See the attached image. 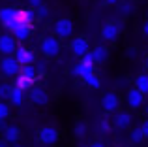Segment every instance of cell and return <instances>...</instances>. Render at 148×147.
I'll return each instance as SVG.
<instances>
[{
    "label": "cell",
    "instance_id": "6",
    "mask_svg": "<svg viewBox=\"0 0 148 147\" xmlns=\"http://www.w3.org/2000/svg\"><path fill=\"white\" fill-rule=\"evenodd\" d=\"M38 140L41 141V144L45 145H53L58 141V130L54 128V126H41L40 132H38Z\"/></svg>",
    "mask_w": 148,
    "mask_h": 147
},
{
    "label": "cell",
    "instance_id": "17",
    "mask_svg": "<svg viewBox=\"0 0 148 147\" xmlns=\"http://www.w3.org/2000/svg\"><path fill=\"white\" fill-rule=\"evenodd\" d=\"M73 72H75V76H79L81 79H84V77H86L88 74L94 72V64H84L83 60H81V62H77V64H75Z\"/></svg>",
    "mask_w": 148,
    "mask_h": 147
},
{
    "label": "cell",
    "instance_id": "30",
    "mask_svg": "<svg viewBox=\"0 0 148 147\" xmlns=\"http://www.w3.org/2000/svg\"><path fill=\"white\" fill-rule=\"evenodd\" d=\"M131 140L137 144V141H141L143 140V132H141V128H135L133 132H131Z\"/></svg>",
    "mask_w": 148,
    "mask_h": 147
},
{
    "label": "cell",
    "instance_id": "36",
    "mask_svg": "<svg viewBox=\"0 0 148 147\" xmlns=\"http://www.w3.org/2000/svg\"><path fill=\"white\" fill-rule=\"evenodd\" d=\"M143 32H145L146 36H148V19H146V23H145V25H143Z\"/></svg>",
    "mask_w": 148,
    "mask_h": 147
},
{
    "label": "cell",
    "instance_id": "1",
    "mask_svg": "<svg viewBox=\"0 0 148 147\" xmlns=\"http://www.w3.org/2000/svg\"><path fill=\"white\" fill-rule=\"evenodd\" d=\"M19 21H21V10H17V8H2L0 10V25L10 32Z\"/></svg>",
    "mask_w": 148,
    "mask_h": 147
},
{
    "label": "cell",
    "instance_id": "10",
    "mask_svg": "<svg viewBox=\"0 0 148 147\" xmlns=\"http://www.w3.org/2000/svg\"><path fill=\"white\" fill-rule=\"evenodd\" d=\"M30 30H32V23H26V21H23V19H21V21L11 28V34L15 36V40L25 42L26 38L30 36Z\"/></svg>",
    "mask_w": 148,
    "mask_h": 147
},
{
    "label": "cell",
    "instance_id": "25",
    "mask_svg": "<svg viewBox=\"0 0 148 147\" xmlns=\"http://www.w3.org/2000/svg\"><path fill=\"white\" fill-rule=\"evenodd\" d=\"M75 136L77 138H84L86 136V125H84V123H77L75 125Z\"/></svg>",
    "mask_w": 148,
    "mask_h": 147
},
{
    "label": "cell",
    "instance_id": "8",
    "mask_svg": "<svg viewBox=\"0 0 148 147\" xmlns=\"http://www.w3.org/2000/svg\"><path fill=\"white\" fill-rule=\"evenodd\" d=\"M120 106V98L116 92H105L103 98H101V107H103V111H107V113H112V111H116Z\"/></svg>",
    "mask_w": 148,
    "mask_h": 147
},
{
    "label": "cell",
    "instance_id": "40",
    "mask_svg": "<svg viewBox=\"0 0 148 147\" xmlns=\"http://www.w3.org/2000/svg\"><path fill=\"white\" fill-rule=\"evenodd\" d=\"M145 113H146V117H148V104H146V111H145Z\"/></svg>",
    "mask_w": 148,
    "mask_h": 147
},
{
    "label": "cell",
    "instance_id": "5",
    "mask_svg": "<svg viewBox=\"0 0 148 147\" xmlns=\"http://www.w3.org/2000/svg\"><path fill=\"white\" fill-rule=\"evenodd\" d=\"M53 30H54V36L62 38V40L69 38V36L73 34V23H71V19H68V17H62V19H58V21L54 23Z\"/></svg>",
    "mask_w": 148,
    "mask_h": 147
},
{
    "label": "cell",
    "instance_id": "33",
    "mask_svg": "<svg viewBox=\"0 0 148 147\" xmlns=\"http://www.w3.org/2000/svg\"><path fill=\"white\" fill-rule=\"evenodd\" d=\"M41 4H43V0H28V6L34 8V10H36V8H40Z\"/></svg>",
    "mask_w": 148,
    "mask_h": 147
},
{
    "label": "cell",
    "instance_id": "31",
    "mask_svg": "<svg viewBox=\"0 0 148 147\" xmlns=\"http://www.w3.org/2000/svg\"><path fill=\"white\" fill-rule=\"evenodd\" d=\"M81 60H83L84 64H96V62H94V57H92V51H88L84 57H81Z\"/></svg>",
    "mask_w": 148,
    "mask_h": 147
},
{
    "label": "cell",
    "instance_id": "32",
    "mask_svg": "<svg viewBox=\"0 0 148 147\" xmlns=\"http://www.w3.org/2000/svg\"><path fill=\"white\" fill-rule=\"evenodd\" d=\"M139 128H141V132H143V138H148V119L139 126Z\"/></svg>",
    "mask_w": 148,
    "mask_h": 147
},
{
    "label": "cell",
    "instance_id": "7",
    "mask_svg": "<svg viewBox=\"0 0 148 147\" xmlns=\"http://www.w3.org/2000/svg\"><path fill=\"white\" fill-rule=\"evenodd\" d=\"M28 98H30V102L36 104V106H47V104H49L47 91L41 89V87H34V85H32V89L28 91Z\"/></svg>",
    "mask_w": 148,
    "mask_h": 147
},
{
    "label": "cell",
    "instance_id": "28",
    "mask_svg": "<svg viewBox=\"0 0 148 147\" xmlns=\"http://www.w3.org/2000/svg\"><path fill=\"white\" fill-rule=\"evenodd\" d=\"M131 11H133V6H131V4H122V6H120V13L122 15H130Z\"/></svg>",
    "mask_w": 148,
    "mask_h": 147
},
{
    "label": "cell",
    "instance_id": "38",
    "mask_svg": "<svg viewBox=\"0 0 148 147\" xmlns=\"http://www.w3.org/2000/svg\"><path fill=\"white\" fill-rule=\"evenodd\" d=\"M145 68H146V72H148V57H146V60H145Z\"/></svg>",
    "mask_w": 148,
    "mask_h": 147
},
{
    "label": "cell",
    "instance_id": "35",
    "mask_svg": "<svg viewBox=\"0 0 148 147\" xmlns=\"http://www.w3.org/2000/svg\"><path fill=\"white\" fill-rule=\"evenodd\" d=\"M90 147H105V144H103V141H94Z\"/></svg>",
    "mask_w": 148,
    "mask_h": 147
},
{
    "label": "cell",
    "instance_id": "21",
    "mask_svg": "<svg viewBox=\"0 0 148 147\" xmlns=\"http://www.w3.org/2000/svg\"><path fill=\"white\" fill-rule=\"evenodd\" d=\"M83 81H84V83H86L90 89H99V87H101V79H99L98 76H96L94 72H92V74H88V76L84 77Z\"/></svg>",
    "mask_w": 148,
    "mask_h": 147
},
{
    "label": "cell",
    "instance_id": "15",
    "mask_svg": "<svg viewBox=\"0 0 148 147\" xmlns=\"http://www.w3.org/2000/svg\"><path fill=\"white\" fill-rule=\"evenodd\" d=\"M19 136H21L19 126L10 125V126H6V128H4V140H6L8 144H17V141H19Z\"/></svg>",
    "mask_w": 148,
    "mask_h": 147
},
{
    "label": "cell",
    "instance_id": "23",
    "mask_svg": "<svg viewBox=\"0 0 148 147\" xmlns=\"http://www.w3.org/2000/svg\"><path fill=\"white\" fill-rule=\"evenodd\" d=\"M19 74H23V76L30 77V79H36V76H38V68H34L32 64H26V66H21V72H19Z\"/></svg>",
    "mask_w": 148,
    "mask_h": 147
},
{
    "label": "cell",
    "instance_id": "3",
    "mask_svg": "<svg viewBox=\"0 0 148 147\" xmlns=\"http://www.w3.org/2000/svg\"><path fill=\"white\" fill-rule=\"evenodd\" d=\"M0 72L8 77H17L19 72H21V64L17 62V59L11 55H6L0 62Z\"/></svg>",
    "mask_w": 148,
    "mask_h": 147
},
{
    "label": "cell",
    "instance_id": "26",
    "mask_svg": "<svg viewBox=\"0 0 148 147\" xmlns=\"http://www.w3.org/2000/svg\"><path fill=\"white\" fill-rule=\"evenodd\" d=\"M36 15H38L40 19H47V17H49V8L45 6V4H41L40 8H36Z\"/></svg>",
    "mask_w": 148,
    "mask_h": 147
},
{
    "label": "cell",
    "instance_id": "14",
    "mask_svg": "<svg viewBox=\"0 0 148 147\" xmlns=\"http://www.w3.org/2000/svg\"><path fill=\"white\" fill-rule=\"evenodd\" d=\"M131 125V113L130 111H118L112 119V126L114 128H127Z\"/></svg>",
    "mask_w": 148,
    "mask_h": 147
},
{
    "label": "cell",
    "instance_id": "39",
    "mask_svg": "<svg viewBox=\"0 0 148 147\" xmlns=\"http://www.w3.org/2000/svg\"><path fill=\"white\" fill-rule=\"evenodd\" d=\"M118 0H107V4H116Z\"/></svg>",
    "mask_w": 148,
    "mask_h": 147
},
{
    "label": "cell",
    "instance_id": "12",
    "mask_svg": "<svg viewBox=\"0 0 148 147\" xmlns=\"http://www.w3.org/2000/svg\"><path fill=\"white\" fill-rule=\"evenodd\" d=\"M15 49H17V44H15L13 34H2V36H0V53L6 57V55L15 53Z\"/></svg>",
    "mask_w": 148,
    "mask_h": 147
},
{
    "label": "cell",
    "instance_id": "4",
    "mask_svg": "<svg viewBox=\"0 0 148 147\" xmlns=\"http://www.w3.org/2000/svg\"><path fill=\"white\" fill-rule=\"evenodd\" d=\"M120 32H122V23L107 21L101 26V38H103L105 42H114L116 38L120 36Z\"/></svg>",
    "mask_w": 148,
    "mask_h": 147
},
{
    "label": "cell",
    "instance_id": "37",
    "mask_svg": "<svg viewBox=\"0 0 148 147\" xmlns=\"http://www.w3.org/2000/svg\"><path fill=\"white\" fill-rule=\"evenodd\" d=\"M0 147H8V141L6 140H0Z\"/></svg>",
    "mask_w": 148,
    "mask_h": 147
},
{
    "label": "cell",
    "instance_id": "27",
    "mask_svg": "<svg viewBox=\"0 0 148 147\" xmlns=\"http://www.w3.org/2000/svg\"><path fill=\"white\" fill-rule=\"evenodd\" d=\"M11 91V85H0V98H8Z\"/></svg>",
    "mask_w": 148,
    "mask_h": 147
},
{
    "label": "cell",
    "instance_id": "13",
    "mask_svg": "<svg viewBox=\"0 0 148 147\" xmlns=\"http://www.w3.org/2000/svg\"><path fill=\"white\" fill-rule=\"evenodd\" d=\"M71 51H73V55H77V57H84L88 51H90L88 40H86L84 36H77V38H73V42H71Z\"/></svg>",
    "mask_w": 148,
    "mask_h": 147
},
{
    "label": "cell",
    "instance_id": "41",
    "mask_svg": "<svg viewBox=\"0 0 148 147\" xmlns=\"http://www.w3.org/2000/svg\"><path fill=\"white\" fill-rule=\"evenodd\" d=\"M11 147H21V145H11Z\"/></svg>",
    "mask_w": 148,
    "mask_h": 147
},
{
    "label": "cell",
    "instance_id": "22",
    "mask_svg": "<svg viewBox=\"0 0 148 147\" xmlns=\"http://www.w3.org/2000/svg\"><path fill=\"white\" fill-rule=\"evenodd\" d=\"M36 10L34 8H26V10H21V19L26 23H34V19H36Z\"/></svg>",
    "mask_w": 148,
    "mask_h": 147
},
{
    "label": "cell",
    "instance_id": "9",
    "mask_svg": "<svg viewBox=\"0 0 148 147\" xmlns=\"http://www.w3.org/2000/svg\"><path fill=\"white\" fill-rule=\"evenodd\" d=\"M126 102H127V106H130L131 110H139V107L143 106V102H145V94H143L137 87H133V89H130V91H127Z\"/></svg>",
    "mask_w": 148,
    "mask_h": 147
},
{
    "label": "cell",
    "instance_id": "42",
    "mask_svg": "<svg viewBox=\"0 0 148 147\" xmlns=\"http://www.w3.org/2000/svg\"><path fill=\"white\" fill-rule=\"evenodd\" d=\"M13 2H15V0H13Z\"/></svg>",
    "mask_w": 148,
    "mask_h": 147
},
{
    "label": "cell",
    "instance_id": "2",
    "mask_svg": "<svg viewBox=\"0 0 148 147\" xmlns=\"http://www.w3.org/2000/svg\"><path fill=\"white\" fill-rule=\"evenodd\" d=\"M41 53L47 59H53L60 53V38L58 36H45L41 40Z\"/></svg>",
    "mask_w": 148,
    "mask_h": 147
},
{
    "label": "cell",
    "instance_id": "18",
    "mask_svg": "<svg viewBox=\"0 0 148 147\" xmlns=\"http://www.w3.org/2000/svg\"><path fill=\"white\" fill-rule=\"evenodd\" d=\"M92 57H94V62H105L109 59V49L105 45H98L92 49Z\"/></svg>",
    "mask_w": 148,
    "mask_h": 147
},
{
    "label": "cell",
    "instance_id": "19",
    "mask_svg": "<svg viewBox=\"0 0 148 147\" xmlns=\"http://www.w3.org/2000/svg\"><path fill=\"white\" fill-rule=\"evenodd\" d=\"M133 83H135V87H137L145 96L148 94V74H139V76L135 77Z\"/></svg>",
    "mask_w": 148,
    "mask_h": 147
},
{
    "label": "cell",
    "instance_id": "20",
    "mask_svg": "<svg viewBox=\"0 0 148 147\" xmlns=\"http://www.w3.org/2000/svg\"><path fill=\"white\" fill-rule=\"evenodd\" d=\"M32 85H34V79H30V77L23 76V74H19L17 79H15V87L23 89V91H30V89H32Z\"/></svg>",
    "mask_w": 148,
    "mask_h": 147
},
{
    "label": "cell",
    "instance_id": "16",
    "mask_svg": "<svg viewBox=\"0 0 148 147\" xmlns=\"http://www.w3.org/2000/svg\"><path fill=\"white\" fill-rule=\"evenodd\" d=\"M8 100H10L11 106H21L23 100H25V91L13 85V87H11V91H10V96H8Z\"/></svg>",
    "mask_w": 148,
    "mask_h": 147
},
{
    "label": "cell",
    "instance_id": "24",
    "mask_svg": "<svg viewBox=\"0 0 148 147\" xmlns=\"http://www.w3.org/2000/svg\"><path fill=\"white\" fill-rule=\"evenodd\" d=\"M10 117V106L4 100H0V121H6Z\"/></svg>",
    "mask_w": 148,
    "mask_h": 147
},
{
    "label": "cell",
    "instance_id": "34",
    "mask_svg": "<svg viewBox=\"0 0 148 147\" xmlns=\"http://www.w3.org/2000/svg\"><path fill=\"white\" fill-rule=\"evenodd\" d=\"M126 55L130 57V59H135V57H137V49H127Z\"/></svg>",
    "mask_w": 148,
    "mask_h": 147
},
{
    "label": "cell",
    "instance_id": "11",
    "mask_svg": "<svg viewBox=\"0 0 148 147\" xmlns=\"http://www.w3.org/2000/svg\"><path fill=\"white\" fill-rule=\"evenodd\" d=\"M13 57L17 59V62L21 64V66H26V64H32L34 60H36V55H34V51H30V49L23 47V45H19V47L15 49Z\"/></svg>",
    "mask_w": 148,
    "mask_h": 147
},
{
    "label": "cell",
    "instance_id": "29",
    "mask_svg": "<svg viewBox=\"0 0 148 147\" xmlns=\"http://www.w3.org/2000/svg\"><path fill=\"white\" fill-rule=\"evenodd\" d=\"M99 132H103V134L111 132V123H109V121H105V119H103V121L99 123Z\"/></svg>",
    "mask_w": 148,
    "mask_h": 147
}]
</instances>
